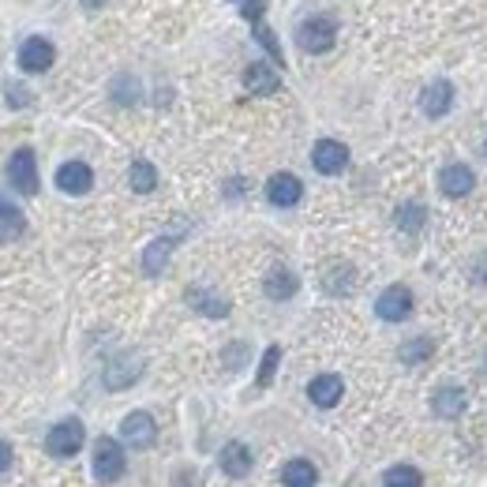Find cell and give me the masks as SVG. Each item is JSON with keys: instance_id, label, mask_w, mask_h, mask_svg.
Returning a JSON list of instances; mask_svg holds the SVG:
<instances>
[{"instance_id": "cell-1", "label": "cell", "mask_w": 487, "mask_h": 487, "mask_svg": "<svg viewBox=\"0 0 487 487\" xmlns=\"http://www.w3.org/2000/svg\"><path fill=\"white\" fill-rule=\"evenodd\" d=\"M83 442H87V428H83V420L68 416V420H60V423H53V428H49L46 450L53 457H75L83 450Z\"/></svg>"}, {"instance_id": "cell-2", "label": "cell", "mask_w": 487, "mask_h": 487, "mask_svg": "<svg viewBox=\"0 0 487 487\" xmlns=\"http://www.w3.org/2000/svg\"><path fill=\"white\" fill-rule=\"evenodd\" d=\"M296 41H300L304 53H326L334 41H337V23L330 15H315V19H304L296 27Z\"/></svg>"}, {"instance_id": "cell-3", "label": "cell", "mask_w": 487, "mask_h": 487, "mask_svg": "<svg viewBox=\"0 0 487 487\" xmlns=\"http://www.w3.org/2000/svg\"><path fill=\"white\" fill-rule=\"evenodd\" d=\"M124 469H128V461H124V447L117 439H98L94 442V476L101 480V483H113V480H120L124 476Z\"/></svg>"}, {"instance_id": "cell-4", "label": "cell", "mask_w": 487, "mask_h": 487, "mask_svg": "<svg viewBox=\"0 0 487 487\" xmlns=\"http://www.w3.org/2000/svg\"><path fill=\"white\" fill-rule=\"evenodd\" d=\"M8 180L19 196H38V161H34V151L23 146L15 151L12 161H8Z\"/></svg>"}, {"instance_id": "cell-5", "label": "cell", "mask_w": 487, "mask_h": 487, "mask_svg": "<svg viewBox=\"0 0 487 487\" xmlns=\"http://www.w3.org/2000/svg\"><path fill=\"white\" fill-rule=\"evenodd\" d=\"M120 439L128 442V447L135 450H146V447H154V439H158V423L151 413H128L120 423Z\"/></svg>"}, {"instance_id": "cell-6", "label": "cell", "mask_w": 487, "mask_h": 487, "mask_svg": "<svg viewBox=\"0 0 487 487\" xmlns=\"http://www.w3.org/2000/svg\"><path fill=\"white\" fill-rule=\"evenodd\" d=\"M53 60H57V49H53L49 38H27L23 46H19V68L30 72V75L49 72Z\"/></svg>"}, {"instance_id": "cell-7", "label": "cell", "mask_w": 487, "mask_h": 487, "mask_svg": "<svg viewBox=\"0 0 487 487\" xmlns=\"http://www.w3.org/2000/svg\"><path fill=\"white\" fill-rule=\"evenodd\" d=\"M311 165L326 177H337L349 165V146L337 143V139H319L315 143V151H311Z\"/></svg>"}, {"instance_id": "cell-8", "label": "cell", "mask_w": 487, "mask_h": 487, "mask_svg": "<svg viewBox=\"0 0 487 487\" xmlns=\"http://www.w3.org/2000/svg\"><path fill=\"white\" fill-rule=\"evenodd\" d=\"M378 319H387V323H401V319H409V311H413V292L405 285H390L383 296H378Z\"/></svg>"}, {"instance_id": "cell-9", "label": "cell", "mask_w": 487, "mask_h": 487, "mask_svg": "<svg viewBox=\"0 0 487 487\" xmlns=\"http://www.w3.org/2000/svg\"><path fill=\"white\" fill-rule=\"evenodd\" d=\"M91 184H94V173H91L87 161H65V165L57 169V187H60V192H68V196H87Z\"/></svg>"}, {"instance_id": "cell-10", "label": "cell", "mask_w": 487, "mask_h": 487, "mask_svg": "<svg viewBox=\"0 0 487 487\" xmlns=\"http://www.w3.org/2000/svg\"><path fill=\"white\" fill-rule=\"evenodd\" d=\"M450 105H454V87H450L447 79H435V83H428V87H423V94H420V109L428 113L431 120L447 117Z\"/></svg>"}, {"instance_id": "cell-11", "label": "cell", "mask_w": 487, "mask_h": 487, "mask_svg": "<svg viewBox=\"0 0 487 487\" xmlns=\"http://www.w3.org/2000/svg\"><path fill=\"white\" fill-rule=\"evenodd\" d=\"M300 196H304V184L296 180L292 173H274L266 180V199L274 206H296V203H300Z\"/></svg>"}, {"instance_id": "cell-12", "label": "cell", "mask_w": 487, "mask_h": 487, "mask_svg": "<svg viewBox=\"0 0 487 487\" xmlns=\"http://www.w3.org/2000/svg\"><path fill=\"white\" fill-rule=\"evenodd\" d=\"M187 304H192L199 315H206V319H225L229 315V300L222 292H214V289H203V285H192L187 289V296H184Z\"/></svg>"}, {"instance_id": "cell-13", "label": "cell", "mask_w": 487, "mask_h": 487, "mask_svg": "<svg viewBox=\"0 0 487 487\" xmlns=\"http://www.w3.org/2000/svg\"><path fill=\"white\" fill-rule=\"evenodd\" d=\"M439 187H442V196H450V199H465L476 187V177H473V169L469 165H447L439 173Z\"/></svg>"}, {"instance_id": "cell-14", "label": "cell", "mask_w": 487, "mask_h": 487, "mask_svg": "<svg viewBox=\"0 0 487 487\" xmlns=\"http://www.w3.org/2000/svg\"><path fill=\"white\" fill-rule=\"evenodd\" d=\"M342 394H345L342 375H315L311 383H308V397H311L319 409H334L337 401H342Z\"/></svg>"}, {"instance_id": "cell-15", "label": "cell", "mask_w": 487, "mask_h": 487, "mask_svg": "<svg viewBox=\"0 0 487 487\" xmlns=\"http://www.w3.org/2000/svg\"><path fill=\"white\" fill-rule=\"evenodd\" d=\"M139 371H143V360L139 356H120V360H113V364L105 368V387H109V390L132 387L135 378H139Z\"/></svg>"}, {"instance_id": "cell-16", "label": "cell", "mask_w": 487, "mask_h": 487, "mask_svg": "<svg viewBox=\"0 0 487 487\" xmlns=\"http://www.w3.org/2000/svg\"><path fill=\"white\" fill-rule=\"evenodd\" d=\"M465 405H469V394H465L461 387H439L435 397H431V409L442 420H457L465 413Z\"/></svg>"}, {"instance_id": "cell-17", "label": "cell", "mask_w": 487, "mask_h": 487, "mask_svg": "<svg viewBox=\"0 0 487 487\" xmlns=\"http://www.w3.org/2000/svg\"><path fill=\"white\" fill-rule=\"evenodd\" d=\"M218 465H222V473L232 476V480H240L251 473V450L244 447V442H229V447L218 454Z\"/></svg>"}, {"instance_id": "cell-18", "label": "cell", "mask_w": 487, "mask_h": 487, "mask_svg": "<svg viewBox=\"0 0 487 487\" xmlns=\"http://www.w3.org/2000/svg\"><path fill=\"white\" fill-rule=\"evenodd\" d=\"M27 232V218L23 210H19L15 203H8L4 196H0V244H12Z\"/></svg>"}, {"instance_id": "cell-19", "label": "cell", "mask_w": 487, "mask_h": 487, "mask_svg": "<svg viewBox=\"0 0 487 487\" xmlns=\"http://www.w3.org/2000/svg\"><path fill=\"white\" fill-rule=\"evenodd\" d=\"M282 483L285 487H315L319 483V469L308 457H292L282 465Z\"/></svg>"}, {"instance_id": "cell-20", "label": "cell", "mask_w": 487, "mask_h": 487, "mask_svg": "<svg viewBox=\"0 0 487 487\" xmlns=\"http://www.w3.org/2000/svg\"><path fill=\"white\" fill-rule=\"evenodd\" d=\"M266 296L270 300H289V296H296V289H300V282H296V274L289 266H274L266 274V282H263Z\"/></svg>"}, {"instance_id": "cell-21", "label": "cell", "mask_w": 487, "mask_h": 487, "mask_svg": "<svg viewBox=\"0 0 487 487\" xmlns=\"http://www.w3.org/2000/svg\"><path fill=\"white\" fill-rule=\"evenodd\" d=\"M244 87L251 94H274V91L282 87V75L274 72V68H266V65H248L244 68Z\"/></svg>"}, {"instance_id": "cell-22", "label": "cell", "mask_w": 487, "mask_h": 487, "mask_svg": "<svg viewBox=\"0 0 487 487\" xmlns=\"http://www.w3.org/2000/svg\"><path fill=\"white\" fill-rule=\"evenodd\" d=\"M177 240H180V237H158L151 248L143 251V270L151 274V278H158V274L165 270V263H169V256H173Z\"/></svg>"}, {"instance_id": "cell-23", "label": "cell", "mask_w": 487, "mask_h": 487, "mask_svg": "<svg viewBox=\"0 0 487 487\" xmlns=\"http://www.w3.org/2000/svg\"><path fill=\"white\" fill-rule=\"evenodd\" d=\"M323 285H326V292H330V296H349V292H352V285H356V274H352V266H349V263H334V266L326 270Z\"/></svg>"}, {"instance_id": "cell-24", "label": "cell", "mask_w": 487, "mask_h": 487, "mask_svg": "<svg viewBox=\"0 0 487 487\" xmlns=\"http://www.w3.org/2000/svg\"><path fill=\"white\" fill-rule=\"evenodd\" d=\"M128 184H132V192H139V196H146V192H154L158 187V173H154V165L151 161H132V169H128Z\"/></svg>"}, {"instance_id": "cell-25", "label": "cell", "mask_w": 487, "mask_h": 487, "mask_svg": "<svg viewBox=\"0 0 487 487\" xmlns=\"http://www.w3.org/2000/svg\"><path fill=\"white\" fill-rule=\"evenodd\" d=\"M394 222L401 232H420L423 222H428V210H423V203H405V206H397Z\"/></svg>"}, {"instance_id": "cell-26", "label": "cell", "mask_w": 487, "mask_h": 487, "mask_svg": "<svg viewBox=\"0 0 487 487\" xmlns=\"http://www.w3.org/2000/svg\"><path fill=\"white\" fill-rule=\"evenodd\" d=\"M383 483L387 487H423V476L413 465H394V469L383 473Z\"/></svg>"}, {"instance_id": "cell-27", "label": "cell", "mask_w": 487, "mask_h": 487, "mask_svg": "<svg viewBox=\"0 0 487 487\" xmlns=\"http://www.w3.org/2000/svg\"><path fill=\"white\" fill-rule=\"evenodd\" d=\"M435 352V342L431 337H416V342H405L401 345V364H423Z\"/></svg>"}, {"instance_id": "cell-28", "label": "cell", "mask_w": 487, "mask_h": 487, "mask_svg": "<svg viewBox=\"0 0 487 487\" xmlns=\"http://www.w3.org/2000/svg\"><path fill=\"white\" fill-rule=\"evenodd\" d=\"M278 360H282V345H270V349L263 352V364H259V375H256V383H259V387H270V383H274Z\"/></svg>"}, {"instance_id": "cell-29", "label": "cell", "mask_w": 487, "mask_h": 487, "mask_svg": "<svg viewBox=\"0 0 487 487\" xmlns=\"http://www.w3.org/2000/svg\"><path fill=\"white\" fill-rule=\"evenodd\" d=\"M251 27H256V38L263 41V49H266V53L274 57V65H285V57H282V46H278V38H274V34H270V30H266L263 23H251Z\"/></svg>"}, {"instance_id": "cell-30", "label": "cell", "mask_w": 487, "mask_h": 487, "mask_svg": "<svg viewBox=\"0 0 487 487\" xmlns=\"http://www.w3.org/2000/svg\"><path fill=\"white\" fill-rule=\"evenodd\" d=\"M113 98H117L120 105H132V101L139 98V87H135V79H128V75H120V79L113 83Z\"/></svg>"}, {"instance_id": "cell-31", "label": "cell", "mask_w": 487, "mask_h": 487, "mask_svg": "<svg viewBox=\"0 0 487 487\" xmlns=\"http://www.w3.org/2000/svg\"><path fill=\"white\" fill-rule=\"evenodd\" d=\"M244 19L248 23H263V12H266V0H244Z\"/></svg>"}, {"instance_id": "cell-32", "label": "cell", "mask_w": 487, "mask_h": 487, "mask_svg": "<svg viewBox=\"0 0 487 487\" xmlns=\"http://www.w3.org/2000/svg\"><path fill=\"white\" fill-rule=\"evenodd\" d=\"M8 105H15V109H23V105H30V94H27L23 87H15V83H12V87H8Z\"/></svg>"}, {"instance_id": "cell-33", "label": "cell", "mask_w": 487, "mask_h": 487, "mask_svg": "<svg viewBox=\"0 0 487 487\" xmlns=\"http://www.w3.org/2000/svg\"><path fill=\"white\" fill-rule=\"evenodd\" d=\"M8 465H12V447L0 439V473H8Z\"/></svg>"}, {"instance_id": "cell-34", "label": "cell", "mask_w": 487, "mask_h": 487, "mask_svg": "<svg viewBox=\"0 0 487 487\" xmlns=\"http://www.w3.org/2000/svg\"><path fill=\"white\" fill-rule=\"evenodd\" d=\"M240 187H244V180H232V184H225V196H232V199H240Z\"/></svg>"}, {"instance_id": "cell-35", "label": "cell", "mask_w": 487, "mask_h": 487, "mask_svg": "<svg viewBox=\"0 0 487 487\" xmlns=\"http://www.w3.org/2000/svg\"><path fill=\"white\" fill-rule=\"evenodd\" d=\"M79 4H83V8H87V12H98L101 4H109V0H79Z\"/></svg>"}, {"instance_id": "cell-36", "label": "cell", "mask_w": 487, "mask_h": 487, "mask_svg": "<svg viewBox=\"0 0 487 487\" xmlns=\"http://www.w3.org/2000/svg\"><path fill=\"white\" fill-rule=\"evenodd\" d=\"M237 4H244V0H237Z\"/></svg>"}, {"instance_id": "cell-37", "label": "cell", "mask_w": 487, "mask_h": 487, "mask_svg": "<svg viewBox=\"0 0 487 487\" xmlns=\"http://www.w3.org/2000/svg\"><path fill=\"white\" fill-rule=\"evenodd\" d=\"M483 151H487V146H483Z\"/></svg>"}]
</instances>
